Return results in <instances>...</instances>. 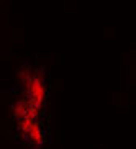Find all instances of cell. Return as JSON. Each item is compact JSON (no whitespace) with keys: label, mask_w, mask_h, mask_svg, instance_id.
I'll list each match as a JSON object with an SVG mask.
<instances>
[{"label":"cell","mask_w":136,"mask_h":149,"mask_svg":"<svg viewBox=\"0 0 136 149\" xmlns=\"http://www.w3.org/2000/svg\"><path fill=\"white\" fill-rule=\"evenodd\" d=\"M27 88H28V93H30V100L33 103H36V105H40L44 97V87L41 84V80L38 77H31Z\"/></svg>","instance_id":"6da1fadb"}]
</instances>
